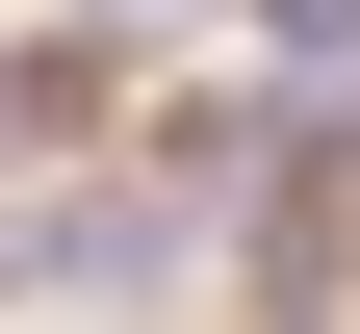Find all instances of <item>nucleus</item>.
<instances>
[{"label": "nucleus", "instance_id": "f257e3e1", "mask_svg": "<svg viewBox=\"0 0 360 334\" xmlns=\"http://www.w3.org/2000/svg\"><path fill=\"white\" fill-rule=\"evenodd\" d=\"M257 26H283V52H309V77H335V52H360V0H257Z\"/></svg>", "mask_w": 360, "mask_h": 334}, {"label": "nucleus", "instance_id": "f03ea898", "mask_svg": "<svg viewBox=\"0 0 360 334\" xmlns=\"http://www.w3.org/2000/svg\"><path fill=\"white\" fill-rule=\"evenodd\" d=\"M129 26H206V0H129Z\"/></svg>", "mask_w": 360, "mask_h": 334}, {"label": "nucleus", "instance_id": "7ed1b4c3", "mask_svg": "<svg viewBox=\"0 0 360 334\" xmlns=\"http://www.w3.org/2000/svg\"><path fill=\"white\" fill-rule=\"evenodd\" d=\"M257 334H309V283H283V309H257Z\"/></svg>", "mask_w": 360, "mask_h": 334}]
</instances>
